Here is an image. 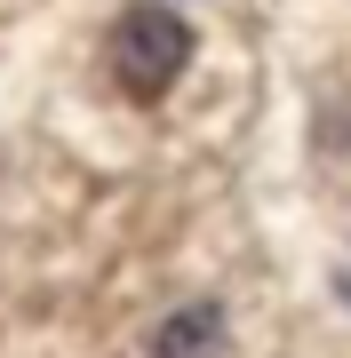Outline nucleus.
<instances>
[{"label": "nucleus", "mask_w": 351, "mask_h": 358, "mask_svg": "<svg viewBox=\"0 0 351 358\" xmlns=\"http://www.w3.org/2000/svg\"><path fill=\"white\" fill-rule=\"evenodd\" d=\"M112 80L128 88L136 103H160L176 88V72L192 64V24L168 8V0H136V8L112 16Z\"/></svg>", "instance_id": "f257e3e1"}, {"label": "nucleus", "mask_w": 351, "mask_h": 358, "mask_svg": "<svg viewBox=\"0 0 351 358\" xmlns=\"http://www.w3.org/2000/svg\"><path fill=\"white\" fill-rule=\"evenodd\" d=\"M216 343H223V310H216V303H184L176 319H160L152 358H208Z\"/></svg>", "instance_id": "f03ea898"}]
</instances>
